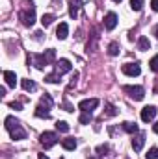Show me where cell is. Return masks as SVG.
<instances>
[{
    "label": "cell",
    "mask_w": 158,
    "mask_h": 159,
    "mask_svg": "<svg viewBox=\"0 0 158 159\" xmlns=\"http://www.w3.org/2000/svg\"><path fill=\"white\" fill-rule=\"evenodd\" d=\"M123 129H125L126 133H132V135L140 131V128H138L136 122H123Z\"/></svg>",
    "instance_id": "obj_17"
},
{
    "label": "cell",
    "mask_w": 158,
    "mask_h": 159,
    "mask_svg": "<svg viewBox=\"0 0 158 159\" xmlns=\"http://www.w3.org/2000/svg\"><path fill=\"white\" fill-rule=\"evenodd\" d=\"M41 106H45L47 109H50V107L54 106V102H52L50 94H43V96H41Z\"/></svg>",
    "instance_id": "obj_24"
},
{
    "label": "cell",
    "mask_w": 158,
    "mask_h": 159,
    "mask_svg": "<svg viewBox=\"0 0 158 159\" xmlns=\"http://www.w3.org/2000/svg\"><path fill=\"white\" fill-rule=\"evenodd\" d=\"M99 98H87V100H82L78 104V109L80 111H93V109H97L99 107Z\"/></svg>",
    "instance_id": "obj_6"
},
{
    "label": "cell",
    "mask_w": 158,
    "mask_h": 159,
    "mask_svg": "<svg viewBox=\"0 0 158 159\" xmlns=\"http://www.w3.org/2000/svg\"><path fill=\"white\" fill-rule=\"evenodd\" d=\"M89 159H99V157H89Z\"/></svg>",
    "instance_id": "obj_38"
},
{
    "label": "cell",
    "mask_w": 158,
    "mask_h": 159,
    "mask_svg": "<svg viewBox=\"0 0 158 159\" xmlns=\"http://www.w3.org/2000/svg\"><path fill=\"white\" fill-rule=\"evenodd\" d=\"M4 122H6L4 126H6V129H7V131H11V129H15L17 126H21V122L15 119V117H6V120H4Z\"/></svg>",
    "instance_id": "obj_16"
},
{
    "label": "cell",
    "mask_w": 158,
    "mask_h": 159,
    "mask_svg": "<svg viewBox=\"0 0 158 159\" xmlns=\"http://www.w3.org/2000/svg\"><path fill=\"white\" fill-rule=\"evenodd\" d=\"M77 144H78V143H77V139H75V137H67V139H63V141H62V146H63L65 150H75V148H77Z\"/></svg>",
    "instance_id": "obj_15"
},
{
    "label": "cell",
    "mask_w": 158,
    "mask_h": 159,
    "mask_svg": "<svg viewBox=\"0 0 158 159\" xmlns=\"http://www.w3.org/2000/svg\"><path fill=\"white\" fill-rule=\"evenodd\" d=\"M60 78H62V74H58V72H54V74H48V76H47V81H48V83H60Z\"/></svg>",
    "instance_id": "obj_27"
},
{
    "label": "cell",
    "mask_w": 158,
    "mask_h": 159,
    "mask_svg": "<svg viewBox=\"0 0 158 159\" xmlns=\"http://www.w3.org/2000/svg\"><path fill=\"white\" fill-rule=\"evenodd\" d=\"M145 159H158V148L155 146V148H151L147 154H145Z\"/></svg>",
    "instance_id": "obj_30"
},
{
    "label": "cell",
    "mask_w": 158,
    "mask_h": 159,
    "mask_svg": "<svg viewBox=\"0 0 158 159\" xmlns=\"http://www.w3.org/2000/svg\"><path fill=\"white\" fill-rule=\"evenodd\" d=\"M106 115H108V117H116V115H117V109H116V106H112V104H106Z\"/></svg>",
    "instance_id": "obj_29"
},
{
    "label": "cell",
    "mask_w": 158,
    "mask_h": 159,
    "mask_svg": "<svg viewBox=\"0 0 158 159\" xmlns=\"http://www.w3.org/2000/svg\"><path fill=\"white\" fill-rule=\"evenodd\" d=\"M138 48H140L141 52H145V50H149V48H151V43H149V39H147L145 35H141V37L138 39Z\"/></svg>",
    "instance_id": "obj_19"
},
{
    "label": "cell",
    "mask_w": 158,
    "mask_h": 159,
    "mask_svg": "<svg viewBox=\"0 0 158 159\" xmlns=\"http://www.w3.org/2000/svg\"><path fill=\"white\" fill-rule=\"evenodd\" d=\"M108 150H110L108 144H101V146H97V152H99V154H106Z\"/></svg>",
    "instance_id": "obj_33"
},
{
    "label": "cell",
    "mask_w": 158,
    "mask_h": 159,
    "mask_svg": "<svg viewBox=\"0 0 158 159\" xmlns=\"http://www.w3.org/2000/svg\"><path fill=\"white\" fill-rule=\"evenodd\" d=\"M54 19H56V17H54L52 13H47V15H43V17H41V24H43V28H48V26L54 22Z\"/></svg>",
    "instance_id": "obj_20"
},
{
    "label": "cell",
    "mask_w": 158,
    "mask_h": 159,
    "mask_svg": "<svg viewBox=\"0 0 158 159\" xmlns=\"http://www.w3.org/2000/svg\"><path fill=\"white\" fill-rule=\"evenodd\" d=\"M21 85H22V89H24V91H36V87H37L34 80H22V81H21Z\"/></svg>",
    "instance_id": "obj_22"
},
{
    "label": "cell",
    "mask_w": 158,
    "mask_h": 159,
    "mask_svg": "<svg viewBox=\"0 0 158 159\" xmlns=\"http://www.w3.org/2000/svg\"><path fill=\"white\" fill-rule=\"evenodd\" d=\"M4 80H6L7 87H15V85H17V74H15L13 70H6V72H4Z\"/></svg>",
    "instance_id": "obj_14"
},
{
    "label": "cell",
    "mask_w": 158,
    "mask_h": 159,
    "mask_svg": "<svg viewBox=\"0 0 158 159\" xmlns=\"http://www.w3.org/2000/svg\"><path fill=\"white\" fill-rule=\"evenodd\" d=\"M56 129L62 131V133H67V131H69V124H67L65 120H58V122H56Z\"/></svg>",
    "instance_id": "obj_25"
},
{
    "label": "cell",
    "mask_w": 158,
    "mask_h": 159,
    "mask_svg": "<svg viewBox=\"0 0 158 159\" xmlns=\"http://www.w3.org/2000/svg\"><path fill=\"white\" fill-rule=\"evenodd\" d=\"M153 34L156 35V39H158V24H156V26H155V30H153Z\"/></svg>",
    "instance_id": "obj_36"
},
{
    "label": "cell",
    "mask_w": 158,
    "mask_h": 159,
    "mask_svg": "<svg viewBox=\"0 0 158 159\" xmlns=\"http://www.w3.org/2000/svg\"><path fill=\"white\" fill-rule=\"evenodd\" d=\"M149 67H151V70H153V72H158V56H155V57L151 59Z\"/></svg>",
    "instance_id": "obj_31"
},
{
    "label": "cell",
    "mask_w": 158,
    "mask_h": 159,
    "mask_svg": "<svg viewBox=\"0 0 158 159\" xmlns=\"http://www.w3.org/2000/svg\"><path fill=\"white\" fill-rule=\"evenodd\" d=\"M121 70H123V74H125V76H130V78H134V76H140V74H141V67H140L138 63H125V65L121 67Z\"/></svg>",
    "instance_id": "obj_4"
},
{
    "label": "cell",
    "mask_w": 158,
    "mask_h": 159,
    "mask_svg": "<svg viewBox=\"0 0 158 159\" xmlns=\"http://www.w3.org/2000/svg\"><path fill=\"white\" fill-rule=\"evenodd\" d=\"M153 131L158 135V120H156V124H153Z\"/></svg>",
    "instance_id": "obj_35"
},
{
    "label": "cell",
    "mask_w": 158,
    "mask_h": 159,
    "mask_svg": "<svg viewBox=\"0 0 158 159\" xmlns=\"http://www.w3.org/2000/svg\"><path fill=\"white\" fill-rule=\"evenodd\" d=\"M36 117H39V119H50V113H48V109L45 107V106H37L36 107Z\"/></svg>",
    "instance_id": "obj_18"
},
{
    "label": "cell",
    "mask_w": 158,
    "mask_h": 159,
    "mask_svg": "<svg viewBox=\"0 0 158 159\" xmlns=\"http://www.w3.org/2000/svg\"><path fill=\"white\" fill-rule=\"evenodd\" d=\"M9 107L15 109V111H21V109H22V104H21V102H9Z\"/></svg>",
    "instance_id": "obj_32"
},
{
    "label": "cell",
    "mask_w": 158,
    "mask_h": 159,
    "mask_svg": "<svg viewBox=\"0 0 158 159\" xmlns=\"http://www.w3.org/2000/svg\"><path fill=\"white\" fill-rule=\"evenodd\" d=\"M80 7H82V0H69V15H71V19L78 17Z\"/></svg>",
    "instance_id": "obj_11"
},
{
    "label": "cell",
    "mask_w": 158,
    "mask_h": 159,
    "mask_svg": "<svg viewBox=\"0 0 158 159\" xmlns=\"http://www.w3.org/2000/svg\"><path fill=\"white\" fill-rule=\"evenodd\" d=\"M151 7H153V9L158 13V0H151Z\"/></svg>",
    "instance_id": "obj_34"
},
{
    "label": "cell",
    "mask_w": 158,
    "mask_h": 159,
    "mask_svg": "<svg viewBox=\"0 0 158 159\" xmlns=\"http://www.w3.org/2000/svg\"><path fill=\"white\" fill-rule=\"evenodd\" d=\"M114 2H121V0H114Z\"/></svg>",
    "instance_id": "obj_39"
},
{
    "label": "cell",
    "mask_w": 158,
    "mask_h": 159,
    "mask_svg": "<svg viewBox=\"0 0 158 159\" xmlns=\"http://www.w3.org/2000/svg\"><path fill=\"white\" fill-rule=\"evenodd\" d=\"M143 144H145V133H143V131H140V133L132 139V148H134V152H141Z\"/></svg>",
    "instance_id": "obj_10"
},
{
    "label": "cell",
    "mask_w": 158,
    "mask_h": 159,
    "mask_svg": "<svg viewBox=\"0 0 158 159\" xmlns=\"http://www.w3.org/2000/svg\"><path fill=\"white\" fill-rule=\"evenodd\" d=\"M130 7H132V11H141L143 0H130Z\"/></svg>",
    "instance_id": "obj_26"
},
{
    "label": "cell",
    "mask_w": 158,
    "mask_h": 159,
    "mask_svg": "<svg viewBox=\"0 0 158 159\" xmlns=\"http://www.w3.org/2000/svg\"><path fill=\"white\" fill-rule=\"evenodd\" d=\"M9 135H11V139H13V141H22V139H26V131H24L21 126H17L15 129H11V131H9Z\"/></svg>",
    "instance_id": "obj_13"
},
{
    "label": "cell",
    "mask_w": 158,
    "mask_h": 159,
    "mask_svg": "<svg viewBox=\"0 0 158 159\" xmlns=\"http://www.w3.org/2000/svg\"><path fill=\"white\" fill-rule=\"evenodd\" d=\"M45 57H47V63L50 65V63L54 61V57H56V52H54V50L50 48V50H47V52H45Z\"/></svg>",
    "instance_id": "obj_28"
},
{
    "label": "cell",
    "mask_w": 158,
    "mask_h": 159,
    "mask_svg": "<svg viewBox=\"0 0 158 159\" xmlns=\"http://www.w3.org/2000/svg\"><path fill=\"white\" fill-rule=\"evenodd\" d=\"M39 143L45 146V150H48V148H52V146L58 143V135H56L54 131H45V133H41Z\"/></svg>",
    "instance_id": "obj_3"
},
{
    "label": "cell",
    "mask_w": 158,
    "mask_h": 159,
    "mask_svg": "<svg viewBox=\"0 0 158 159\" xmlns=\"http://www.w3.org/2000/svg\"><path fill=\"white\" fill-rule=\"evenodd\" d=\"M116 26H117V15L114 11L106 13V17H104V28L106 30H114Z\"/></svg>",
    "instance_id": "obj_9"
},
{
    "label": "cell",
    "mask_w": 158,
    "mask_h": 159,
    "mask_svg": "<svg viewBox=\"0 0 158 159\" xmlns=\"http://www.w3.org/2000/svg\"><path fill=\"white\" fill-rule=\"evenodd\" d=\"M28 63L30 65H34L36 69H39V70H43L48 63H47V57H45V54L43 56H37V54H30L28 56Z\"/></svg>",
    "instance_id": "obj_5"
},
{
    "label": "cell",
    "mask_w": 158,
    "mask_h": 159,
    "mask_svg": "<svg viewBox=\"0 0 158 159\" xmlns=\"http://www.w3.org/2000/svg\"><path fill=\"white\" fill-rule=\"evenodd\" d=\"M156 111L158 109L155 107V106H145V107L141 109V115H140V117H141L143 122H151V120L156 117Z\"/></svg>",
    "instance_id": "obj_7"
},
{
    "label": "cell",
    "mask_w": 158,
    "mask_h": 159,
    "mask_svg": "<svg viewBox=\"0 0 158 159\" xmlns=\"http://www.w3.org/2000/svg\"><path fill=\"white\" fill-rule=\"evenodd\" d=\"M71 69H73V65H71L69 59H60V61H56V72H58V74L71 72Z\"/></svg>",
    "instance_id": "obj_8"
},
{
    "label": "cell",
    "mask_w": 158,
    "mask_h": 159,
    "mask_svg": "<svg viewBox=\"0 0 158 159\" xmlns=\"http://www.w3.org/2000/svg\"><path fill=\"white\" fill-rule=\"evenodd\" d=\"M67 35H69V26H67V22H60V26H58V30H56V37L60 41L67 39Z\"/></svg>",
    "instance_id": "obj_12"
},
{
    "label": "cell",
    "mask_w": 158,
    "mask_h": 159,
    "mask_svg": "<svg viewBox=\"0 0 158 159\" xmlns=\"http://www.w3.org/2000/svg\"><path fill=\"white\" fill-rule=\"evenodd\" d=\"M119 50H121V46H119L117 41H112V43L108 44V54H110V56H119Z\"/></svg>",
    "instance_id": "obj_21"
},
{
    "label": "cell",
    "mask_w": 158,
    "mask_h": 159,
    "mask_svg": "<svg viewBox=\"0 0 158 159\" xmlns=\"http://www.w3.org/2000/svg\"><path fill=\"white\" fill-rule=\"evenodd\" d=\"M19 19H21V22L24 26H34V22H36V7L30 6L28 9H21L19 11Z\"/></svg>",
    "instance_id": "obj_1"
},
{
    "label": "cell",
    "mask_w": 158,
    "mask_h": 159,
    "mask_svg": "<svg viewBox=\"0 0 158 159\" xmlns=\"http://www.w3.org/2000/svg\"><path fill=\"white\" fill-rule=\"evenodd\" d=\"M37 159H48V156H45V154H39V156H37Z\"/></svg>",
    "instance_id": "obj_37"
},
{
    "label": "cell",
    "mask_w": 158,
    "mask_h": 159,
    "mask_svg": "<svg viewBox=\"0 0 158 159\" xmlns=\"http://www.w3.org/2000/svg\"><path fill=\"white\" fill-rule=\"evenodd\" d=\"M80 124H89L91 120H93V115H91V111H82V115H80Z\"/></svg>",
    "instance_id": "obj_23"
},
{
    "label": "cell",
    "mask_w": 158,
    "mask_h": 159,
    "mask_svg": "<svg viewBox=\"0 0 158 159\" xmlns=\"http://www.w3.org/2000/svg\"><path fill=\"white\" fill-rule=\"evenodd\" d=\"M123 89L132 100H143V96H145V89L141 85H125Z\"/></svg>",
    "instance_id": "obj_2"
}]
</instances>
